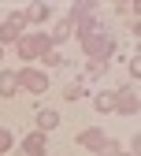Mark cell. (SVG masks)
I'll return each mask as SVG.
<instances>
[{
	"mask_svg": "<svg viewBox=\"0 0 141 156\" xmlns=\"http://www.w3.org/2000/svg\"><path fill=\"white\" fill-rule=\"evenodd\" d=\"M15 89H19L15 74H11V71H8V74H0V97H15Z\"/></svg>",
	"mask_w": 141,
	"mask_h": 156,
	"instance_id": "obj_9",
	"label": "cell"
},
{
	"mask_svg": "<svg viewBox=\"0 0 141 156\" xmlns=\"http://www.w3.org/2000/svg\"><path fill=\"white\" fill-rule=\"evenodd\" d=\"M78 34H82V41H86V52H89V56H104L108 37H104V30H100L97 23H82V26H78Z\"/></svg>",
	"mask_w": 141,
	"mask_h": 156,
	"instance_id": "obj_2",
	"label": "cell"
},
{
	"mask_svg": "<svg viewBox=\"0 0 141 156\" xmlns=\"http://www.w3.org/2000/svg\"><path fill=\"white\" fill-rule=\"evenodd\" d=\"M56 123H59V115H56V112H48V108H45V112H37V130H41V134L52 130Z\"/></svg>",
	"mask_w": 141,
	"mask_h": 156,
	"instance_id": "obj_8",
	"label": "cell"
},
{
	"mask_svg": "<svg viewBox=\"0 0 141 156\" xmlns=\"http://www.w3.org/2000/svg\"><path fill=\"white\" fill-rule=\"evenodd\" d=\"M52 52V41L45 34H26V37H19V56L23 60H37V56H48Z\"/></svg>",
	"mask_w": 141,
	"mask_h": 156,
	"instance_id": "obj_1",
	"label": "cell"
},
{
	"mask_svg": "<svg viewBox=\"0 0 141 156\" xmlns=\"http://www.w3.org/2000/svg\"><path fill=\"white\" fill-rule=\"evenodd\" d=\"M115 108H119V115H134L137 112V93H134V86H123L115 93Z\"/></svg>",
	"mask_w": 141,
	"mask_h": 156,
	"instance_id": "obj_5",
	"label": "cell"
},
{
	"mask_svg": "<svg viewBox=\"0 0 141 156\" xmlns=\"http://www.w3.org/2000/svg\"><path fill=\"white\" fill-rule=\"evenodd\" d=\"M78 145L89 149V152H104V149H111V141H108L100 130H82V134H78Z\"/></svg>",
	"mask_w": 141,
	"mask_h": 156,
	"instance_id": "obj_4",
	"label": "cell"
},
{
	"mask_svg": "<svg viewBox=\"0 0 141 156\" xmlns=\"http://www.w3.org/2000/svg\"><path fill=\"white\" fill-rule=\"evenodd\" d=\"M23 26H26V15H11L4 26H0V41H19L23 37Z\"/></svg>",
	"mask_w": 141,
	"mask_h": 156,
	"instance_id": "obj_6",
	"label": "cell"
},
{
	"mask_svg": "<svg viewBox=\"0 0 141 156\" xmlns=\"http://www.w3.org/2000/svg\"><path fill=\"white\" fill-rule=\"evenodd\" d=\"M71 26H74V23H71V19H67V23H63V26H59V30H56V34L48 37V41H63V37L71 34Z\"/></svg>",
	"mask_w": 141,
	"mask_h": 156,
	"instance_id": "obj_12",
	"label": "cell"
},
{
	"mask_svg": "<svg viewBox=\"0 0 141 156\" xmlns=\"http://www.w3.org/2000/svg\"><path fill=\"white\" fill-rule=\"evenodd\" d=\"M41 152H45V134H41V130H33L30 138L23 141V156H41Z\"/></svg>",
	"mask_w": 141,
	"mask_h": 156,
	"instance_id": "obj_7",
	"label": "cell"
},
{
	"mask_svg": "<svg viewBox=\"0 0 141 156\" xmlns=\"http://www.w3.org/2000/svg\"><path fill=\"white\" fill-rule=\"evenodd\" d=\"M8 149H11V134H8V130H0V152H8Z\"/></svg>",
	"mask_w": 141,
	"mask_h": 156,
	"instance_id": "obj_13",
	"label": "cell"
},
{
	"mask_svg": "<svg viewBox=\"0 0 141 156\" xmlns=\"http://www.w3.org/2000/svg\"><path fill=\"white\" fill-rule=\"evenodd\" d=\"M82 97V86H67V101H78Z\"/></svg>",
	"mask_w": 141,
	"mask_h": 156,
	"instance_id": "obj_14",
	"label": "cell"
},
{
	"mask_svg": "<svg viewBox=\"0 0 141 156\" xmlns=\"http://www.w3.org/2000/svg\"><path fill=\"white\" fill-rule=\"evenodd\" d=\"M97 108H100V112H111V108H115V97H111V93H100V97H97Z\"/></svg>",
	"mask_w": 141,
	"mask_h": 156,
	"instance_id": "obj_11",
	"label": "cell"
},
{
	"mask_svg": "<svg viewBox=\"0 0 141 156\" xmlns=\"http://www.w3.org/2000/svg\"><path fill=\"white\" fill-rule=\"evenodd\" d=\"M15 82L23 86V89H30V93H45V89H48V78H45V74H37V71H19V74H15Z\"/></svg>",
	"mask_w": 141,
	"mask_h": 156,
	"instance_id": "obj_3",
	"label": "cell"
},
{
	"mask_svg": "<svg viewBox=\"0 0 141 156\" xmlns=\"http://www.w3.org/2000/svg\"><path fill=\"white\" fill-rule=\"evenodd\" d=\"M23 15H26V23H37V19H48V4H30V8H26Z\"/></svg>",
	"mask_w": 141,
	"mask_h": 156,
	"instance_id": "obj_10",
	"label": "cell"
},
{
	"mask_svg": "<svg viewBox=\"0 0 141 156\" xmlns=\"http://www.w3.org/2000/svg\"><path fill=\"white\" fill-rule=\"evenodd\" d=\"M123 156H134V152H123Z\"/></svg>",
	"mask_w": 141,
	"mask_h": 156,
	"instance_id": "obj_15",
	"label": "cell"
}]
</instances>
